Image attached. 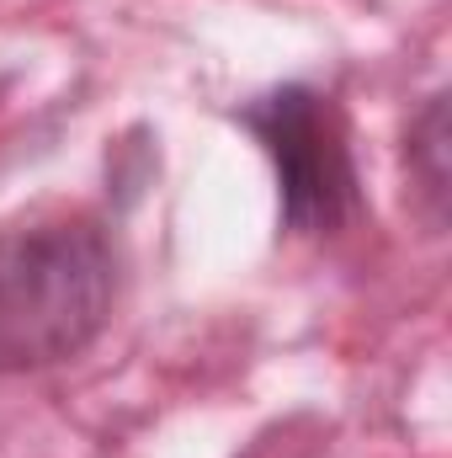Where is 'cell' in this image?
Instances as JSON below:
<instances>
[{
	"label": "cell",
	"instance_id": "obj_3",
	"mask_svg": "<svg viewBox=\"0 0 452 458\" xmlns=\"http://www.w3.org/2000/svg\"><path fill=\"white\" fill-rule=\"evenodd\" d=\"M410 182L426 198L431 225L448 219V97H431L410 123Z\"/></svg>",
	"mask_w": 452,
	"mask_h": 458
},
{
	"label": "cell",
	"instance_id": "obj_2",
	"mask_svg": "<svg viewBox=\"0 0 452 458\" xmlns=\"http://www.w3.org/2000/svg\"><path fill=\"white\" fill-rule=\"evenodd\" d=\"M239 123L261 139L282 187V225L293 234H336L356 214V165L331 97L282 86L250 102Z\"/></svg>",
	"mask_w": 452,
	"mask_h": 458
},
{
	"label": "cell",
	"instance_id": "obj_1",
	"mask_svg": "<svg viewBox=\"0 0 452 458\" xmlns=\"http://www.w3.org/2000/svg\"><path fill=\"white\" fill-rule=\"evenodd\" d=\"M117 256L91 214H27L0 225V378L80 357L102 336Z\"/></svg>",
	"mask_w": 452,
	"mask_h": 458
}]
</instances>
